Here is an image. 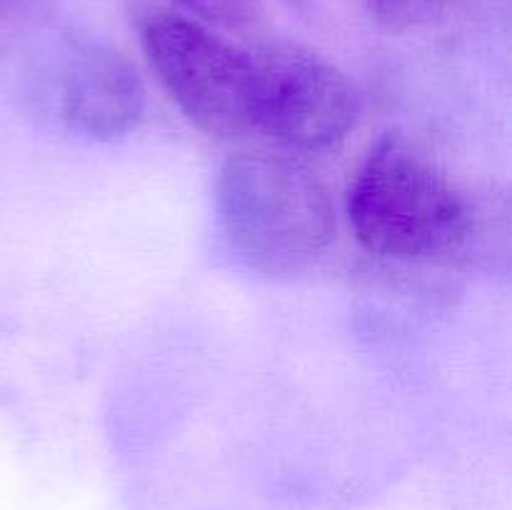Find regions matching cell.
Returning a JSON list of instances; mask_svg holds the SVG:
<instances>
[{
  "label": "cell",
  "mask_w": 512,
  "mask_h": 510,
  "mask_svg": "<svg viewBox=\"0 0 512 510\" xmlns=\"http://www.w3.org/2000/svg\"><path fill=\"white\" fill-rule=\"evenodd\" d=\"M28 98L43 118L88 140L123 138L145 113V88L133 63L110 45L75 33L40 45Z\"/></svg>",
  "instance_id": "obj_4"
},
{
  "label": "cell",
  "mask_w": 512,
  "mask_h": 510,
  "mask_svg": "<svg viewBox=\"0 0 512 510\" xmlns=\"http://www.w3.org/2000/svg\"><path fill=\"white\" fill-rule=\"evenodd\" d=\"M215 210L235 258L270 278L305 273L335 238L328 190L288 155H230L215 180Z\"/></svg>",
  "instance_id": "obj_2"
},
{
  "label": "cell",
  "mask_w": 512,
  "mask_h": 510,
  "mask_svg": "<svg viewBox=\"0 0 512 510\" xmlns=\"http://www.w3.org/2000/svg\"><path fill=\"white\" fill-rule=\"evenodd\" d=\"M58 0H0V23L28 25L45 18Z\"/></svg>",
  "instance_id": "obj_8"
},
{
  "label": "cell",
  "mask_w": 512,
  "mask_h": 510,
  "mask_svg": "<svg viewBox=\"0 0 512 510\" xmlns=\"http://www.w3.org/2000/svg\"><path fill=\"white\" fill-rule=\"evenodd\" d=\"M140 45L168 98L213 138L253 133V60L223 35L178 13H150Z\"/></svg>",
  "instance_id": "obj_3"
},
{
  "label": "cell",
  "mask_w": 512,
  "mask_h": 510,
  "mask_svg": "<svg viewBox=\"0 0 512 510\" xmlns=\"http://www.w3.org/2000/svg\"><path fill=\"white\" fill-rule=\"evenodd\" d=\"M345 213L368 253L405 263L450 258L475 230L473 203L403 133H385L370 145L350 178Z\"/></svg>",
  "instance_id": "obj_1"
},
{
  "label": "cell",
  "mask_w": 512,
  "mask_h": 510,
  "mask_svg": "<svg viewBox=\"0 0 512 510\" xmlns=\"http://www.w3.org/2000/svg\"><path fill=\"white\" fill-rule=\"evenodd\" d=\"M185 18L220 30H250L263 18V0H170Z\"/></svg>",
  "instance_id": "obj_6"
},
{
  "label": "cell",
  "mask_w": 512,
  "mask_h": 510,
  "mask_svg": "<svg viewBox=\"0 0 512 510\" xmlns=\"http://www.w3.org/2000/svg\"><path fill=\"white\" fill-rule=\"evenodd\" d=\"M460 0H363L368 13L390 30H408L438 18Z\"/></svg>",
  "instance_id": "obj_7"
},
{
  "label": "cell",
  "mask_w": 512,
  "mask_h": 510,
  "mask_svg": "<svg viewBox=\"0 0 512 510\" xmlns=\"http://www.w3.org/2000/svg\"><path fill=\"white\" fill-rule=\"evenodd\" d=\"M290 5H295V8H313L315 3H318V0H288Z\"/></svg>",
  "instance_id": "obj_9"
},
{
  "label": "cell",
  "mask_w": 512,
  "mask_h": 510,
  "mask_svg": "<svg viewBox=\"0 0 512 510\" xmlns=\"http://www.w3.org/2000/svg\"><path fill=\"white\" fill-rule=\"evenodd\" d=\"M253 130L295 153L338 145L358 123L360 95L353 80L315 50L270 40L250 50Z\"/></svg>",
  "instance_id": "obj_5"
}]
</instances>
